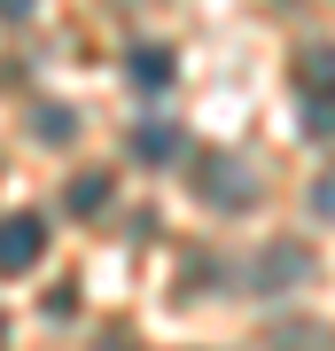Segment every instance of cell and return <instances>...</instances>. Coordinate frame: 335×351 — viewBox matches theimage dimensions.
Listing matches in <instances>:
<instances>
[{"instance_id": "6da1fadb", "label": "cell", "mask_w": 335, "mask_h": 351, "mask_svg": "<svg viewBox=\"0 0 335 351\" xmlns=\"http://www.w3.org/2000/svg\"><path fill=\"white\" fill-rule=\"evenodd\" d=\"M39 258H47V219H39V211H8V219H0V274H32V265Z\"/></svg>"}, {"instance_id": "7a4b0ae2", "label": "cell", "mask_w": 335, "mask_h": 351, "mask_svg": "<svg viewBox=\"0 0 335 351\" xmlns=\"http://www.w3.org/2000/svg\"><path fill=\"white\" fill-rule=\"evenodd\" d=\"M195 188H203V203H219V211H249V195H258L242 164L234 156H211V149L195 156Z\"/></svg>"}, {"instance_id": "3957f363", "label": "cell", "mask_w": 335, "mask_h": 351, "mask_svg": "<svg viewBox=\"0 0 335 351\" xmlns=\"http://www.w3.org/2000/svg\"><path fill=\"white\" fill-rule=\"evenodd\" d=\"M125 78H133L140 94H164V86L179 78V63H172V47H156V39H140V47L125 55Z\"/></svg>"}, {"instance_id": "277c9868", "label": "cell", "mask_w": 335, "mask_h": 351, "mask_svg": "<svg viewBox=\"0 0 335 351\" xmlns=\"http://www.w3.org/2000/svg\"><path fill=\"white\" fill-rule=\"evenodd\" d=\"M101 203H110V172H71L62 180V211L71 219H94Z\"/></svg>"}, {"instance_id": "5b68a950", "label": "cell", "mask_w": 335, "mask_h": 351, "mask_svg": "<svg viewBox=\"0 0 335 351\" xmlns=\"http://www.w3.org/2000/svg\"><path fill=\"white\" fill-rule=\"evenodd\" d=\"M179 149H187V141H179V125H164V117H149V125L133 133V156L140 164H172Z\"/></svg>"}, {"instance_id": "8992f818", "label": "cell", "mask_w": 335, "mask_h": 351, "mask_svg": "<svg viewBox=\"0 0 335 351\" xmlns=\"http://www.w3.org/2000/svg\"><path fill=\"white\" fill-rule=\"evenodd\" d=\"M273 351H335V343H327L320 320H281L273 328Z\"/></svg>"}, {"instance_id": "52a82bcc", "label": "cell", "mask_w": 335, "mask_h": 351, "mask_svg": "<svg viewBox=\"0 0 335 351\" xmlns=\"http://www.w3.org/2000/svg\"><path fill=\"white\" fill-rule=\"evenodd\" d=\"M297 274H304V250H297V242H273V258L258 265V289H281V281H297Z\"/></svg>"}, {"instance_id": "ba28073f", "label": "cell", "mask_w": 335, "mask_h": 351, "mask_svg": "<svg viewBox=\"0 0 335 351\" xmlns=\"http://www.w3.org/2000/svg\"><path fill=\"white\" fill-rule=\"evenodd\" d=\"M304 133L312 141H335V94H304Z\"/></svg>"}, {"instance_id": "9c48e42d", "label": "cell", "mask_w": 335, "mask_h": 351, "mask_svg": "<svg viewBox=\"0 0 335 351\" xmlns=\"http://www.w3.org/2000/svg\"><path fill=\"white\" fill-rule=\"evenodd\" d=\"M297 78H304V94H335V47H312V63Z\"/></svg>"}, {"instance_id": "30bf717a", "label": "cell", "mask_w": 335, "mask_h": 351, "mask_svg": "<svg viewBox=\"0 0 335 351\" xmlns=\"http://www.w3.org/2000/svg\"><path fill=\"white\" fill-rule=\"evenodd\" d=\"M32 133H39V141H71V133H78V117H71V110H55V101H47Z\"/></svg>"}, {"instance_id": "8fae6325", "label": "cell", "mask_w": 335, "mask_h": 351, "mask_svg": "<svg viewBox=\"0 0 335 351\" xmlns=\"http://www.w3.org/2000/svg\"><path fill=\"white\" fill-rule=\"evenodd\" d=\"M47 313H55V320H71V313H78V289H71V281H55V289H47Z\"/></svg>"}, {"instance_id": "7c38bea8", "label": "cell", "mask_w": 335, "mask_h": 351, "mask_svg": "<svg viewBox=\"0 0 335 351\" xmlns=\"http://www.w3.org/2000/svg\"><path fill=\"white\" fill-rule=\"evenodd\" d=\"M312 211H335V172L320 180V188H312Z\"/></svg>"}, {"instance_id": "4fadbf2b", "label": "cell", "mask_w": 335, "mask_h": 351, "mask_svg": "<svg viewBox=\"0 0 335 351\" xmlns=\"http://www.w3.org/2000/svg\"><path fill=\"white\" fill-rule=\"evenodd\" d=\"M0 16H8V24H24V16H32V0H0Z\"/></svg>"}, {"instance_id": "5bb4252c", "label": "cell", "mask_w": 335, "mask_h": 351, "mask_svg": "<svg viewBox=\"0 0 335 351\" xmlns=\"http://www.w3.org/2000/svg\"><path fill=\"white\" fill-rule=\"evenodd\" d=\"M0 343H8V320H0Z\"/></svg>"}]
</instances>
